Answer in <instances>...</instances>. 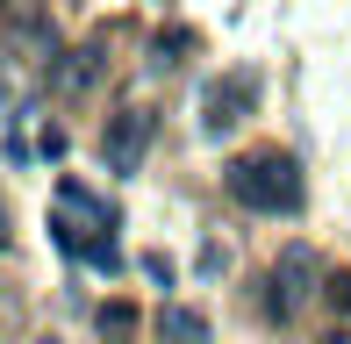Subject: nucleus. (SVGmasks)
I'll return each mask as SVG.
<instances>
[{"instance_id":"nucleus-1","label":"nucleus","mask_w":351,"mask_h":344,"mask_svg":"<svg viewBox=\"0 0 351 344\" xmlns=\"http://www.w3.org/2000/svg\"><path fill=\"white\" fill-rule=\"evenodd\" d=\"M222 186H230V201L251 208V215H301V201H308V180H301L294 151H280V144L230 158L222 165Z\"/></svg>"},{"instance_id":"nucleus-2","label":"nucleus","mask_w":351,"mask_h":344,"mask_svg":"<svg viewBox=\"0 0 351 344\" xmlns=\"http://www.w3.org/2000/svg\"><path fill=\"white\" fill-rule=\"evenodd\" d=\"M323 280H330V273H323V258H315L308 244H287V251L273 258V273H265V316L287 323L308 294H323Z\"/></svg>"},{"instance_id":"nucleus-3","label":"nucleus","mask_w":351,"mask_h":344,"mask_svg":"<svg viewBox=\"0 0 351 344\" xmlns=\"http://www.w3.org/2000/svg\"><path fill=\"white\" fill-rule=\"evenodd\" d=\"M151 136H158L151 108H115V115H108V130H101V165L115 172V180H136V172H143V151H151Z\"/></svg>"},{"instance_id":"nucleus-4","label":"nucleus","mask_w":351,"mask_h":344,"mask_svg":"<svg viewBox=\"0 0 351 344\" xmlns=\"http://www.w3.org/2000/svg\"><path fill=\"white\" fill-rule=\"evenodd\" d=\"M251 108H258V72H251V65L208 79V93H201V136H230Z\"/></svg>"},{"instance_id":"nucleus-5","label":"nucleus","mask_w":351,"mask_h":344,"mask_svg":"<svg viewBox=\"0 0 351 344\" xmlns=\"http://www.w3.org/2000/svg\"><path fill=\"white\" fill-rule=\"evenodd\" d=\"M208 316L201 308H186V302H165L158 308V344H208Z\"/></svg>"},{"instance_id":"nucleus-6","label":"nucleus","mask_w":351,"mask_h":344,"mask_svg":"<svg viewBox=\"0 0 351 344\" xmlns=\"http://www.w3.org/2000/svg\"><path fill=\"white\" fill-rule=\"evenodd\" d=\"M93 72H101V43L72 51L65 65H58V51H51V86H58V93H79V86H93Z\"/></svg>"},{"instance_id":"nucleus-7","label":"nucleus","mask_w":351,"mask_h":344,"mask_svg":"<svg viewBox=\"0 0 351 344\" xmlns=\"http://www.w3.org/2000/svg\"><path fill=\"white\" fill-rule=\"evenodd\" d=\"M58 201H65V208H79V215H93V223H115V208H101V201H93L79 180H58Z\"/></svg>"},{"instance_id":"nucleus-8","label":"nucleus","mask_w":351,"mask_h":344,"mask_svg":"<svg viewBox=\"0 0 351 344\" xmlns=\"http://www.w3.org/2000/svg\"><path fill=\"white\" fill-rule=\"evenodd\" d=\"M79 258H86L93 273H122V251H115V230H108V237H86V244H79Z\"/></svg>"},{"instance_id":"nucleus-9","label":"nucleus","mask_w":351,"mask_h":344,"mask_svg":"<svg viewBox=\"0 0 351 344\" xmlns=\"http://www.w3.org/2000/svg\"><path fill=\"white\" fill-rule=\"evenodd\" d=\"M186 43H194L186 29H165V36L151 43V72H172V65H180V51H186Z\"/></svg>"},{"instance_id":"nucleus-10","label":"nucleus","mask_w":351,"mask_h":344,"mask_svg":"<svg viewBox=\"0 0 351 344\" xmlns=\"http://www.w3.org/2000/svg\"><path fill=\"white\" fill-rule=\"evenodd\" d=\"M101 330H108V337H130V330H136V308H130V302H101Z\"/></svg>"},{"instance_id":"nucleus-11","label":"nucleus","mask_w":351,"mask_h":344,"mask_svg":"<svg viewBox=\"0 0 351 344\" xmlns=\"http://www.w3.org/2000/svg\"><path fill=\"white\" fill-rule=\"evenodd\" d=\"M136 265H143V280H158V287H172V280H180V265H172L165 251H143Z\"/></svg>"},{"instance_id":"nucleus-12","label":"nucleus","mask_w":351,"mask_h":344,"mask_svg":"<svg viewBox=\"0 0 351 344\" xmlns=\"http://www.w3.org/2000/svg\"><path fill=\"white\" fill-rule=\"evenodd\" d=\"M323 294H330V308H337V316H351V273H330Z\"/></svg>"},{"instance_id":"nucleus-13","label":"nucleus","mask_w":351,"mask_h":344,"mask_svg":"<svg viewBox=\"0 0 351 344\" xmlns=\"http://www.w3.org/2000/svg\"><path fill=\"white\" fill-rule=\"evenodd\" d=\"M43 0H0V14H36Z\"/></svg>"},{"instance_id":"nucleus-14","label":"nucleus","mask_w":351,"mask_h":344,"mask_svg":"<svg viewBox=\"0 0 351 344\" xmlns=\"http://www.w3.org/2000/svg\"><path fill=\"white\" fill-rule=\"evenodd\" d=\"M8 244H14V230H8V208H0V251H8Z\"/></svg>"},{"instance_id":"nucleus-15","label":"nucleus","mask_w":351,"mask_h":344,"mask_svg":"<svg viewBox=\"0 0 351 344\" xmlns=\"http://www.w3.org/2000/svg\"><path fill=\"white\" fill-rule=\"evenodd\" d=\"M323 344H351V330H330V337H323Z\"/></svg>"}]
</instances>
